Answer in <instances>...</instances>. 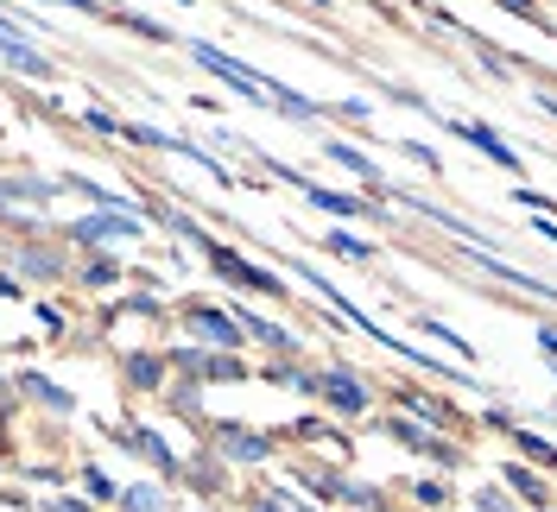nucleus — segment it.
<instances>
[{
	"label": "nucleus",
	"instance_id": "1",
	"mask_svg": "<svg viewBox=\"0 0 557 512\" xmlns=\"http://www.w3.org/2000/svg\"><path fill=\"white\" fill-rule=\"evenodd\" d=\"M190 51H197V64L215 70L228 89H242V96H253V102H267V83H273V76H260V70L235 64V58H228V51H215V45H190Z\"/></svg>",
	"mask_w": 557,
	"mask_h": 512
},
{
	"label": "nucleus",
	"instance_id": "2",
	"mask_svg": "<svg viewBox=\"0 0 557 512\" xmlns=\"http://www.w3.org/2000/svg\"><path fill=\"white\" fill-rule=\"evenodd\" d=\"M456 134L469 139V146H475V152H487V159H494V165L520 171V152H513V146H500V139L487 134V127H475V121H462V127H456Z\"/></svg>",
	"mask_w": 557,
	"mask_h": 512
},
{
	"label": "nucleus",
	"instance_id": "3",
	"mask_svg": "<svg viewBox=\"0 0 557 512\" xmlns=\"http://www.w3.org/2000/svg\"><path fill=\"white\" fill-rule=\"evenodd\" d=\"M139 235L134 215H89V222H76V240H127Z\"/></svg>",
	"mask_w": 557,
	"mask_h": 512
},
{
	"label": "nucleus",
	"instance_id": "4",
	"mask_svg": "<svg viewBox=\"0 0 557 512\" xmlns=\"http://www.w3.org/2000/svg\"><path fill=\"white\" fill-rule=\"evenodd\" d=\"M215 273H228V278H242L247 291H285L273 273H260V266H242L235 253H215Z\"/></svg>",
	"mask_w": 557,
	"mask_h": 512
},
{
	"label": "nucleus",
	"instance_id": "5",
	"mask_svg": "<svg viewBox=\"0 0 557 512\" xmlns=\"http://www.w3.org/2000/svg\"><path fill=\"white\" fill-rule=\"evenodd\" d=\"M197 336H209V341H222V348H235V323L228 316H215V310H197Z\"/></svg>",
	"mask_w": 557,
	"mask_h": 512
},
{
	"label": "nucleus",
	"instance_id": "6",
	"mask_svg": "<svg viewBox=\"0 0 557 512\" xmlns=\"http://www.w3.org/2000/svg\"><path fill=\"white\" fill-rule=\"evenodd\" d=\"M323 386H330V399H336V405H348V411H361V405H368V392H361V386H355V379H348V374L323 379Z\"/></svg>",
	"mask_w": 557,
	"mask_h": 512
},
{
	"label": "nucleus",
	"instance_id": "7",
	"mask_svg": "<svg viewBox=\"0 0 557 512\" xmlns=\"http://www.w3.org/2000/svg\"><path fill=\"white\" fill-rule=\"evenodd\" d=\"M330 159H336V165H348V171H355V177H368V184H381V171L368 165V159H361L355 146H330Z\"/></svg>",
	"mask_w": 557,
	"mask_h": 512
},
{
	"label": "nucleus",
	"instance_id": "8",
	"mask_svg": "<svg viewBox=\"0 0 557 512\" xmlns=\"http://www.w3.org/2000/svg\"><path fill=\"white\" fill-rule=\"evenodd\" d=\"M89 494H96V500H114V480H108L102 469H89Z\"/></svg>",
	"mask_w": 557,
	"mask_h": 512
},
{
	"label": "nucleus",
	"instance_id": "9",
	"mask_svg": "<svg viewBox=\"0 0 557 512\" xmlns=\"http://www.w3.org/2000/svg\"><path fill=\"white\" fill-rule=\"evenodd\" d=\"M311 203H323V209H343V215H348V209H355V203H348V197H330V190H311Z\"/></svg>",
	"mask_w": 557,
	"mask_h": 512
},
{
	"label": "nucleus",
	"instance_id": "10",
	"mask_svg": "<svg viewBox=\"0 0 557 512\" xmlns=\"http://www.w3.org/2000/svg\"><path fill=\"white\" fill-rule=\"evenodd\" d=\"M58 512H83V507H76V500H58Z\"/></svg>",
	"mask_w": 557,
	"mask_h": 512
},
{
	"label": "nucleus",
	"instance_id": "11",
	"mask_svg": "<svg viewBox=\"0 0 557 512\" xmlns=\"http://www.w3.org/2000/svg\"><path fill=\"white\" fill-rule=\"evenodd\" d=\"M545 108H552V114H557V96H545Z\"/></svg>",
	"mask_w": 557,
	"mask_h": 512
},
{
	"label": "nucleus",
	"instance_id": "12",
	"mask_svg": "<svg viewBox=\"0 0 557 512\" xmlns=\"http://www.w3.org/2000/svg\"><path fill=\"white\" fill-rule=\"evenodd\" d=\"M260 512H278V507H260Z\"/></svg>",
	"mask_w": 557,
	"mask_h": 512
}]
</instances>
